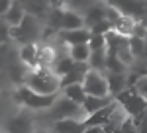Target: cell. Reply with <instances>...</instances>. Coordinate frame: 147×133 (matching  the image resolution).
Listing matches in <instances>:
<instances>
[{"instance_id":"cell-1","label":"cell","mask_w":147,"mask_h":133,"mask_svg":"<svg viewBox=\"0 0 147 133\" xmlns=\"http://www.w3.org/2000/svg\"><path fill=\"white\" fill-rule=\"evenodd\" d=\"M24 86L35 94H59V77L51 69H30L24 78Z\"/></svg>"},{"instance_id":"cell-2","label":"cell","mask_w":147,"mask_h":133,"mask_svg":"<svg viewBox=\"0 0 147 133\" xmlns=\"http://www.w3.org/2000/svg\"><path fill=\"white\" fill-rule=\"evenodd\" d=\"M41 30H43L41 20L37 16H34V14L26 12L22 22L18 24V26H12L10 28V39L16 41L18 45L35 43L37 39H41Z\"/></svg>"},{"instance_id":"cell-3","label":"cell","mask_w":147,"mask_h":133,"mask_svg":"<svg viewBox=\"0 0 147 133\" xmlns=\"http://www.w3.org/2000/svg\"><path fill=\"white\" fill-rule=\"evenodd\" d=\"M65 118H73V120H84V112H82V106L71 102L69 98H65L63 94H59L53 102V106L45 112V116L41 120H45V129L51 127V123L57 122V120H65Z\"/></svg>"},{"instance_id":"cell-4","label":"cell","mask_w":147,"mask_h":133,"mask_svg":"<svg viewBox=\"0 0 147 133\" xmlns=\"http://www.w3.org/2000/svg\"><path fill=\"white\" fill-rule=\"evenodd\" d=\"M4 133H35V116L30 110H20L2 123Z\"/></svg>"},{"instance_id":"cell-5","label":"cell","mask_w":147,"mask_h":133,"mask_svg":"<svg viewBox=\"0 0 147 133\" xmlns=\"http://www.w3.org/2000/svg\"><path fill=\"white\" fill-rule=\"evenodd\" d=\"M114 102L120 104L129 118H136V116H139L141 112L147 110V102L141 98L134 88H125L124 92H120V94L114 98Z\"/></svg>"},{"instance_id":"cell-6","label":"cell","mask_w":147,"mask_h":133,"mask_svg":"<svg viewBox=\"0 0 147 133\" xmlns=\"http://www.w3.org/2000/svg\"><path fill=\"white\" fill-rule=\"evenodd\" d=\"M82 88L86 92V96H110L108 94V82H106V75L100 71L88 69V73L82 78Z\"/></svg>"},{"instance_id":"cell-7","label":"cell","mask_w":147,"mask_h":133,"mask_svg":"<svg viewBox=\"0 0 147 133\" xmlns=\"http://www.w3.org/2000/svg\"><path fill=\"white\" fill-rule=\"evenodd\" d=\"M90 30L88 28H80V30H59L57 32V39L61 41V43L69 45H79V43H88V39H90Z\"/></svg>"},{"instance_id":"cell-8","label":"cell","mask_w":147,"mask_h":133,"mask_svg":"<svg viewBox=\"0 0 147 133\" xmlns=\"http://www.w3.org/2000/svg\"><path fill=\"white\" fill-rule=\"evenodd\" d=\"M82 131H84L82 120H73V118L57 120L49 127V133H82Z\"/></svg>"},{"instance_id":"cell-9","label":"cell","mask_w":147,"mask_h":133,"mask_svg":"<svg viewBox=\"0 0 147 133\" xmlns=\"http://www.w3.org/2000/svg\"><path fill=\"white\" fill-rule=\"evenodd\" d=\"M114 106H116V102H112L110 106L94 112L90 116H86V118L82 120L84 127H102V125H106V123H108V118H110V114H112V110H114Z\"/></svg>"},{"instance_id":"cell-10","label":"cell","mask_w":147,"mask_h":133,"mask_svg":"<svg viewBox=\"0 0 147 133\" xmlns=\"http://www.w3.org/2000/svg\"><path fill=\"white\" fill-rule=\"evenodd\" d=\"M106 75V82H108V94L112 96V98H116L120 92H124L125 88H127V82H125V75H122V73H104Z\"/></svg>"},{"instance_id":"cell-11","label":"cell","mask_w":147,"mask_h":133,"mask_svg":"<svg viewBox=\"0 0 147 133\" xmlns=\"http://www.w3.org/2000/svg\"><path fill=\"white\" fill-rule=\"evenodd\" d=\"M112 102H114L112 96H102V98H98V96H86V100L82 102V112H84V116H90L94 112L110 106Z\"/></svg>"},{"instance_id":"cell-12","label":"cell","mask_w":147,"mask_h":133,"mask_svg":"<svg viewBox=\"0 0 147 133\" xmlns=\"http://www.w3.org/2000/svg\"><path fill=\"white\" fill-rule=\"evenodd\" d=\"M18 57H20V63L22 65H26L28 69H35V65H37V45L35 43L20 45Z\"/></svg>"},{"instance_id":"cell-13","label":"cell","mask_w":147,"mask_h":133,"mask_svg":"<svg viewBox=\"0 0 147 133\" xmlns=\"http://www.w3.org/2000/svg\"><path fill=\"white\" fill-rule=\"evenodd\" d=\"M104 41H106V55H116L120 51V47H124L127 43V37L116 33L114 30L104 33Z\"/></svg>"},{"instance_id":"cell-14","label":"cell","mask_w":147,"mask_h":133,"mask_svg":"<svg viewBox=\"0 0 147 133\" xmlns=\"http://www.w3.org/2000/svg\"><path fill=\"white\" fill-rule=\"evenodd\" d=\"M59 94H63L65 98H69L71 102H75V104H79V106H82V102L86 100V92H84V88H82V82L69 84V86H65Z\"/></svg>"},{"instance_id":"cell-15","label":"cell","mask_w":147,"mask_h":133,"mask_svg":"<svg viewBox=\"0 0 147 133\" xmlns=\"http://www.w3.org/2000/svg\"><path fill=\"white\" fill-rule=\"evenodd\" d=\"M24 16H26V8H24V4L20 2V0H14L12 6H10V10L6 12V16H4L2 20L12 28V26H18V24L22 22Z\"/></svg>"},{"instance_id":"cell-16","label":"cell","mask_w":147,"mask_h":133,"mask_svg":"<svg viewBox=\"0 0 147 133\" xmlns=\"http://www.w3.org/2000/svg\"><path fill=\"white\" fill-rule=\"evenodd\" d=\"M84 28V18L77 14V12H71V10H65L63 12V22H61V30H80Z\"/></svg>"},{"instance_id":"cell-17","label":"cell","mask_w":147,"mask_h":133,"mask_svg":"<svg viewBox=\"0 0 147 133\" xmlns=\"http://www.w3.org/2000/svg\"><path fill=\"white\" fill-rule=\"evenodd\" d=\"M104 8H106V4L94 2L90 8L86 10V14L82 16V18H84V28H92V26H94L96 22L104 20Z\"/></svg>"},{"instance_id":"cell-18","label":"cell","mask_w":147,"mask_h":133,"mask_svg":"<svg viewBox=\"0 0 147 133\" xmlns=\"http://www.w3.org/2000/svg\"><path fill=\"white\" fill-rule=\"evenodd\" d=\"M73 66H75V61L69 57V53H63V55H59L55 59V63H53V66H51V71L61 78V77H65L67 73H71Z\"/></svg>"},{"instance_id":"cell-19","label":"cell","mask_w":147,"mask_h":133,"mask_svg":"<svg viewBox=\"0 0 147 133\" xmlns=\"http://www.w3.org/2000/svg\"><path fill=\"white\" fill-rule=\"evenodd\" d=\"M134 28H136V20L134 18H129V16H120L116 24L112 26V30L116 33H120V35H124V37H129V35H134Z\"/></svg>"},{"instance_id":"cell-20","label":"cell","mask_w":147,"mask_h":133,"mask_svg":"<svg viewBox=\"0 0 147 133\" xmlns=\"http://www.w3.org/2000/svg\"><path fill=\"white\" fill-rule=\"evenodd\" d=\"M69 57L75 63H88V57H90V47H88V43L69 45Z\"/></svg>"},{"instance_id":"cell-21","label":"cell","mask_w":147,"mask_h":133,"mask_svg":"<svg viewBox=\"0 0 147 133\" xmlns=\"http://www.w3.org/2000/svg\"><path fill=\"white\" fill-rule=\"evenodd\" d=\"M127 45H129V51H131V55L139 59V57L145 55L147 51V39L143 37H137V35H129L127 37Z\"/></svg>"},{"instance_id":"cell-22","label":"cell","mask_w":147,"mask_h":133,"mask_svg":"<svg viewBox=\"0 0 147 133\" xmlns=\"http://www.w3.org/2000/svg\"><path fill=\"white\" fill-rule=\"evenodd\" d=\"M88 66H90V69H94V71L104 73V69H106V49H100V51H90V57H88Z\"/></svg>"},{"instance_id":"cell-23","label":"cell","mask_w":147,"mask_h":133,"mask_svg":"<svg viewBox=\"0 0 147 133\" xmlns=\"http://www.w3.org/2000/svg\"><path fill=\"white\" fill-rule=\"evenodd\" d=\"M127 71L129 69L116 55H106V69H104V73H122V75H125Z\"/></svg>"},{"instance_id":"cell-24","label":"cell","mask_w":147,"mask_h":133,"mask_svg":"<svg viewBox=\"0 0 147 133\" xmlns=\"http://www.w3.org/2000/svg\"><path fill=\"white\" fill-rule=\"evenodd\" d=\"M92 4H94V0H65L67 10L77 12V14H80V16H84V14H86V10L90 8Z\"/></svg>"},{"instance_id":"cell-25","label":"cell","mask_w":147,"mask_h":133,"mask_svg":"<svg viewBox=\"0 0 147 133\" xmlns=\"http://www.w3.org/2000/svg\"><path fill=\"white\" fill-rule=\"evenodd\" d=\"M116 57H118V59H120V61H122V63H124L127 69H131V65L136 63V57L131 55V51H129V45H127V43H125L124 47H120V51L116 53Z\"/></svg>"},{"instance_id":"cell-26","label":"cell","mask_w":147,"mask_h":133,"mask_svg":"<svg viewBox=\"0 0 147 133\" xmlns=\"http://www.w3.org/2000/svg\"><path fill=\"white\" fill-rule=\"evenodd\" d=\"M88 30H90L92 35H104L106 32L112 30V26H110V22H106V20H100V22H96L92 28H88Z\"/></svg>"},{"instance_id":"cell-27","label":"cell","mask_w":147,"mask_h":133,"mask_svg":"<svg viewBox=\"0 0 147 133\" xmlns=\"http://www.w3.org/2000/svg\"><path fill=\"white\" fill-rule=\"evenodd\" d=\"M134 90H136L137 94L141 96V98L147 102V75H141V77L137 78L136 86H134Z\"/></svg>"},{"instance_id":"cell-28","label":"cell","mask_w":147,"mask_h":133,"mask_svg":"<svg viewBox=\"0 0 147 133\" xmlns=\"http://www.w3.org/2000/svg\"><path fill=\"white\" fill-rule=\"evenodd\" d=\"M88 47H90V51H100V49H106L104 35H90V39H88Z\"/></svg>"},{"instance_id":"cell-29","label":"cell","mask_w":147,"mask_h":133,"mask_svg":"<svg viewBox=\"0 0 147 133\" xmlns=\"http://www.w3.org/2000/svg\"><path fill=\"white\" fill-rule=\"evenodd\" d=\"M8 39H10V26L4 20H0V45L6 43Z\"/></svg>"},{"instance_id":"cell-30","label":"cell","mask_w":147,"mask_h":133,"mask_svg":"<svg viewBox=\"0 0 147 133\" xmlns=\"http://www.w3.org/2000/svg\"><path fill=\"white\" fill-rule=\"evenodd\" d=\"M12 2H14V0H0V20L6 16V12L10 10Z\"/></svg>"},{"instance_id":"cell-31","label":"cell","mask_w":147,"mask_h":133,"mask_svg":"<svg viewBox=\"0 0 147 133\" xmlns=\"http://www.w3.org/2000/svg\"><path fill=\"white\" fill-rule=\"evenodd\" d=\"M47 6H49V8H57V10H63L65 0H47Z\"/></svg>"},{"instance_id":"cell-32","label":"cell","mask_w":147,"mask_h":133,"mask_svg":"<svg viewBox=\"0 0 147 133\" xmlns=\"http://www.w3.org/2000/svg\"><path fill=\"white\" fill-rule=\"evenodd\" d=\"M6 82H10V80H8V77H6V73L0 69V90L4 88V84H6Z\"/></svg>"},{"instance_id":"cell-33","label":"cell","mask_w":147,"mask_h":133,"mask_svg":"<svg viewBox=\"0 0 147 133\" xmlns=\"http://www.w3.org/2000/svg\"><path fill=\"white\" fill-rule=\"evenodd\" d=\"M114 2H116V0H106V4H110V6H112Z\"/></svg>"},{"instance_id":"cell-34","label":"cell","mask_w":147,"mask_h":133,"mask_svg":"<svg viewBox=\"0 0 147 133\" xmlns=\"http://www.w3.org/2000/svg\"><path fill=\"white\" fill-rule=\"evenodd\" d=\"M35 133H49V131H37V129H35Z\"/></svg>"},{"instance_id":"cell-35","label":"cell","mask_w":147,"mask_h":133,"mask_svg":"<svg viewBox=\"0 0 147 133\" xmlns=\"http://www.w3.org/2000/svg\"><path fill=\"white\" fill-rule=\"evenodd\" d=\"M94 2H98V0H94Z\"/></svg>"}]
</instances>
